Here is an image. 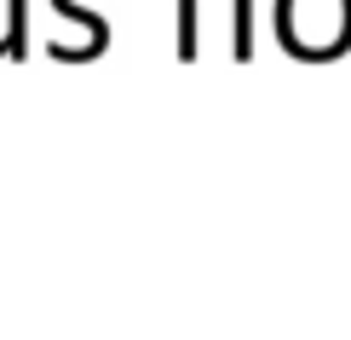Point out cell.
<instances>
[{
	"label": "cell",
	"instance_id": "6da1fadb",
	"mask_svg": "<svg viewBox=\"0 0 351 340\" xmlns=\"http://www.w3.org/2000/svg\"><path fill=\"white\" fill-rule=\"evenodd\" d=\"M276 35L305 64L340 58L351 47V0H276Z\"/></svg>",
	"mask_w": 351,
	"mask_h": 340
},
{
	"label": "cell",
	"instance_id": "7a4b0ae2",
	"mask_svg": "<svg viewBox=\"0 0 351 340\" xmlns=\"http://www.w3.org/2000/svg\"><path fill=\"white\" fill-rule=\"evenodd\" d=\"M0 58H29V0H6V29H0Z\"/></svg>",
	"mask_w": 351,
	"mask_h": 340
},
{
	"label": "cell",
	"instance_id": "3957f363",
	"mask_svg": "<svg viewBox=\"0 0 351 340\" xmlns=\"http://www.w3.org/2000/svg\"><path fill=\"white\" fill-rule=\"evenodd\" d=\"M52 12H58V18H69V23H81V29H86V41H93V58L110 47V23L98 18V12H86L81 0H52Z\"/></svg>",
	"mask_w": 351,
	"mask_h": 340
},
{
	"label": "cell",
	"instance_id": "277c9868",
	"mask_svg": "<svg viewBox=\"0 0 351 340\" xmlns=\"http://www.w3.org/2000/svg\"><path fill=\"white\" fill-rule=\"evenodd\" d=\"M179 58H196V0H179Z\"/></svg>",
	"mask_w": 351,
	"mask_h": 340
},
{
	"label": "cell",
	"instance_id": "5b68a950",
	"mask_svg": "<svg viewBox=\"0 0 351 340\" xmlns=\"http://www.w3.org/2000/svg\"><path fill=\"white\" fill-rule=\"evenodd\" d=\"M254 52V35H247V0H237V58Z\"/></svg>",
	"mask_w": 351,
	"mask_h": 340
}]
</instances>
